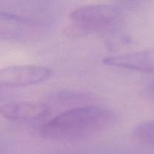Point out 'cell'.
<instances>
[{
	"mask_svg": "<svg viewBox=\"0 0 154 154\" xmlns=\"http://www.w3.org/2000/svg\"><path fill=\"white\" fill-rule=\"evenodd\" d=\"M113 114L108 108L86 105L63 111L42 125L41 135L57 141H77L91 137L110 126Z\"/></svg>",
	"mask_w": 154,
	"mask_h": 154,
	"instance_id": "obj_1",
	"label": "cell"
},
{
	"mask_svg": "<svg viewBox=\"0 0 154 154\" xmlns=\"http://www.w3.org/2000/svg\"><path fill=\"white\" fill-rule=\"evenodd\" d=\"M122 10L109 4L88 5L71 12L72 28L81 34L99 32L111 29L120 20Z\"/></svg>",
	"mask_w": 154,
	"mask_h": 154,
	"instance_id": "obj_2",
	"label": "cell"
},
{
	"mask_svg": "<svg viewBox=\"0 0 154 154\" xmlns=\"http://www.w3.org/2000/svg\"><path fill=\"white\" fill-rule=\"evenodd\" d=\"M50 69L36 65L9 66L0 69V87H18L34 85L51 77Z\"/></svg>",
	"mask_w": 154,
	"mask_h": 154,
	"instance_id": "obj_3",
	"label": "cell"
},
{
	"mask_svg": "<svg viewBox=\"0 0 154 154\" xmlns=\"http://www.w3.org/2000/svg\"><path fill=\"white\" fill-rule=\"evenodd\" d=\"M39 23L28 18L9 12L0 11V39L24 41L33 38L39 34Z\"/></svg>",
	"mask_w": 154,
	"mask_h": 154,
	"instance_id": "obj_4",
	"label": "cell"
},
{
	"mask_svg": "<svg viewBox=\"0 0 154 154\" xmlns=\"http://www.w3.org/2000/svg\"><path fill=\"white\" fill-rule=\"evenodd\" d=\"M50 108L45 104L36 102H14L3 105L0 114L11 121L28 122L45 118Z\"/></svg>",
	"mask_w": 154,
	"mask_h": 154,
	"instance_id": "obj_5",
	"label": "cell"
},
{
	"mask_svg": "<svg viewBox=\"0 0 154 154\" xmlns=\"http://www.w3.org/2000/svg\"><path fill=\"white\" fill-rule=\"evenodd\" d=\"M104 64L143 73H154V49L106 57Z\"/></svg>",
	"mask_w": 154,
	"mask_h": 154,
	"instance_id": "obj_6",
	"label": "cell"
},
{
	"mask_svg": "<svg viewBox=\"0 0 154 154\" xmlns=\"http://www.w3.org/2000/svg\"><path fill=\"white\" fill-rule=\"evenodd\" d=\"M132 135L134 139L139 142L154 145V120L137 125L133 129Z\"/></svg>",
	"mask_w": 154,
	"mask_h": 154,
	"instance_id": "obj_7",
	"label": "cell"
},
{
	"mask_svg": "<svg viewBox=\"0 0 154 154\" xmlns=\"http://www.w3.org/2000/svg\"><path fill=\"white\" fill-rule=\"evenodd\" d=\"M144 95L148 99L154 101V81L149 84V85L145 88Z\"/></svg>",
	"mask_w": 154,
	"mask_h": 154,
	"instance_id": "obj_8",
	"label": "cell"
}]
</instances>
